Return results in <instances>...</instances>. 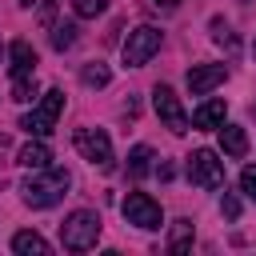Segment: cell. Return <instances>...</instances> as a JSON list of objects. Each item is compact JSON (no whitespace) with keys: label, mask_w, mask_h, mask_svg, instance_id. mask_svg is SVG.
Masks as SVG:
<instances>
[{"label":"cell","mask_w":256,"mask_h":256,"mask_svg":"<svg viewBox=\"0 0 256 256\" xmlns=\"http://www.w3.org/2000/svg\"><path fill=\"white\" fill-rule=\"evenodd\" d=\"M68 184H72V176L64 168H52L48 164V168H32V176L20 184V196L32 208H52V204H60L68 196Z\"/></svg>","instance_id":"cell-1"},{"label":"cell","mask_w":256,"mask_h":256,"mask_svg":"<svg viewBox=\"0 0 256 256\" xmlns=\"http://www.w3.org/2000/svg\"><path fill=\"white\" fill-rule=\"evenodd\" d=\"M100 216L92 212V208H76L64 224H60V244L68 248V252H88V248H96V240H100Z\"/></svg>","instance_id":"cell-2"},{"label":"cell","mask_w":256,"mask_h":256,"mask_svg":"<svg viewBox=\"0 0 256 256\" xmlns=\"http://www.w3.org/2000/svg\"><path fill=\"white\" fill-rule=\"evenodd\" d=\"M60 112H64V92H60V88H48V92L40 96V104H36L28 116H20V128H24L28 136H48V132L56 128Z\"/></svg>","instance_id":"cell-3"},{"label":"cell","mask_w":256,"mask_h":256,"mask_svg":"<svg viewBox=\"0 0 256 256\" xmlns=\"http://www.w3.org/2000/svg\"><path fill=\"white\" fill-rule=\"evenodd\" d=\"M160 40H164V32H160V28H152V24H140L136 32H128V40H124V48H120L124 64H128V68H140V64H148V60L160 52Z\"/></svg>","instance_id":"cell-4"},{"label":"cell","mask_w":256,"mask_h":256,"mask_svg":"<svg viewBox=\"0 0 256 256\" xmlns=\"http://www.w3.org/2000/svg\"><path fill=\"white\" fill-rule=\"evenodd\" d=\"M72 144H76V152H80L88 164H96V168H104V172L112 168V140H108L104 128H76Z\"/></svg>","instance_id":"cell-5"},{"label":"cell","mask_w":256,"mask_h":256,"mask_svg":"<svg viewBox=\"0 0 256 256\" xmlns=\"http://www.w3.org/2000/svg\"><path fill=\"white\" fill-rule=\"evenodd\" d=\"M188 180H192L196 188H208V192L224 188V164L216 160L212 148H196V152L188 156Z\"/></svg>","instance_id":"cell-6"},{"label":"cell","mask_w":256,"mask_h":256,"mask_svg":"<svg viewBox=\"0 0 256 256\" xmlns=\"http://www.w3.org/2000/svg\"><path fill=\"white\" fill-rule=\"evenodd\" d=\"M120 212H124V220H128V224H136V228H144V232H156V228L164 224L160 204H156L148 192H128V196H124V204H120Z\"/></svg>","instance_id":"cell-7"},{"label":"cell","mask_w":256,"mask_h":256,"mask_svg":"<svg viewBox=\"0 0 256 256\" xmlns=\"http://www.w3.org/2000/svg\"><path fill=\"white\" fill-rule=\"evenodd\" d=\"M152 108H156V116L168 124V132H188V116H184V108H180V96L168 88V84H156L152 88Z\"/></svg>","instance_id":"cell-8"},{"label":"cell","mask_w":256,"mask_h":256,"mask_svg":"<svg viewBox=\"0 0 256 256\" xmlns=\"http://www.w3.org/2000/svg\"><path fill=\"white\" fill-rule=\"evenodd\" d=\"M228 80V68L224 64H192L188 68V92L192 96H208L216 84Z\"/></svg>","instance_id":"cell-9"},{"label":"cell","mask_w":256,"mask_h":256,"mask_svg":"<svg viewBox=\"0 0 256 256\" xmlns=\"http://www.w3.org/2000/svg\"><path fill=\"white\" fill-rule=\"evenodd\" d=\"M8 72H12V76L36 72V48H32L28 40H12V44H8Z\"/></svg>","instance_id":"cell-10"},{"label":"cell","mask_w":256,"mask_h":256,"mask_svg":"<svg viewBox=\"0 0 256 256\" xmlns=\"http://www.w3.org/2000/svg\"><path fill=\"white\" fill-rule=\"evenodd\" d=\"M224 112H228V104H224V100H204V104L192 112V128H200V132L220 128V124H224Z\"/></svg>","instance_id":"cell-11"},{"label":"cell","mask_w":256,"mask_h":256,"mask_svg":"<svg viewBox=\"0 0 256 256\" xmlns=\"http://www.w3.org/2000/svg\"><path fill=\"white\" fill-rule=\"evenodd\" d=\"M220 148H224V156H232V160L248 156V132H244L240 124H220Z\"/></svg>","instance_id":"cell-12"},{"label":"cell","mask_w":256,"mask_h":256,"mask_svg":"<svg viewBox=\"0 0 256 256\" xmlns=\"http://www.w3.org/2000/svg\"><path fill=\"white\" fill-rule=\"evenodd\" d=\"M20 164L32 172V168H48L52 164V148L48 144H40V140H28L24 148H20Z\"/></svg>","instance_id":"cell-13"},{"label":"cell","mask_w":256,"mask_h":256,"mask_svg":"<svg viewBox=\"0 0 256 256\" xmlns=\"http://www.w3.org/2000/svg\"><path fill=\"white\" fill-rule=\"evenodd\" d=\"M12 252H20V256H48V240L40 232H16L12 236Z\"/></svg>","instance_id":"cell-14"},{"label":"cell","mask_w":256,"mask_h":256,"mask_svg":"<svg viewBox=\"0 0 256 256\" xmlns=\"http://www.w3.org/2000/svg\"><path fill=\"white\" fill-rule=\"evenodd\" d=\"M148 172H152V148H148V144H136V148L128 152V176L140 180V176H148Z\"/></svg>","instance_id":"cell-15"},{"label":"cell","mask_w":256,"mask_h":256,"mask_svg":"<svg viewBox=\"0 0 256 256\" xmlns=\"http://www.w3.org/2000/svg\"><path fill=\"white\" fill-rule=\"evenodd\" d=\"M188 248H192V220H176V224H172L168 252H188Z\"/></svg>","instance_id":"cell-16"},{"label":"cell","mask_w":256,"mask_h":256,"mask_svg":"<svg viewBox=\"0 0 256 256\" xmlns=\"http://www.w3.org/2000/svg\"><path fill=\"white\" fill-rule=\"evenodd\" d=\"M36 96V72H24V76H12V100L28 104Z\"/></svg>","instance_id":"cell-17"},{"label":"cell","mask_w":256,"mask_h":256,"mask_svg":"<svg viewBox=\"0 0 256 256\" xmlns=\"http://www.w3.org/2000/svg\"><path fill=\"white\" fill-rule=\"evenodd\" d=\"M80 80H84L88 88H104V84L112 80V72H108V64H84V72H80Z\"/></svg>","instance_id":"cell-18"},{"label":"cell","mask_w":256,"mask_h":256,"mask_svg":"<svg viewBox=\"0 0 256 256\" xmlns=\"http://www.w3.org/2000/svg\"><path fill=\"white\" fill-rule=\"evenodd\" d=\"M72 44H76V24H56V28H52V48L64 52V48H72Z\"/></svg>","instance_id":"cell-19"},{"label":"cell","mask_w":256,"mask_h":256,"mask_svg":"<svg viewBox=\"0 0 256 256\" xmlns=\"http://www.w3.org/2000/svg\"><path fill=\"white\" fill-rule=\"evenodd\" d=\"M212 40H216V44H224L228 52H236V36L224 28V20H212Z\"/></svg>","instance_id":"cell-20"},{"label":"cell","mask_w":256,"mask_h":256,"mask_svg":"<svg viewBox=\"0 0 256 256\" xmlns=\"http://www.w3.org/2000/svg\"><path fill=\"white\" fill-rule=\"evenodd\" d=\"M108 0H72V12L76 16H100Z\"/></svg>","instance_id":"cell-21"},{"label":"cell","mask_w":256,"mask_h":256,"mask_svg":"<svg viewBox=\"0 0 256 256\" xmlns=\"http://www.w3.org/2000/svg\"><path fill=\"white\" fill-rule=\"evenodd\" d=\"M240 192H244L248 200H256V164H248V168L240 172Z\"/></svg>","instance_id":"cell-22"},{"label":"cell","mask_w":256,"mask_h":256,"mask_svg":"<svg viewBox=\"0 0 256 256\" xmlns=\"http://www.w3.org/2000/svg\"><path fill=\"white\" fill-rule=\"evenodd\" d=\"M220 212H224L228 220H236V216H240V200H236V196H224V200H220Z\"/></svg>","instance_id":"cell-23"},{"label":"cell","mask_w":256,"mask_h":256,"mask_svg":"<svg viewBox=\"0 0 256 256\" xmlns=\"http://www.w3.org/2000/svg\"><path fill=\"white\" fill-rule=\"evenodd\" d=\"M152 4H156V8H176L180 0H152Z\"/></svg>","instance_id":"cell-24"},{"label":"cell","mask_w":256,"mask_h":256,"mask_svg":"<svg viewBox=\"0 0 256 256\" xmlns=\"http://www.w3.org/2000/svg\"><path fill=\"white\" fill-rule=\"evenodd\" d=\"M32 4H36V0H20V8H32Z\"/></svg>","instance_id":"cell-25"},{"label":"cell","mask_w":256,"mask_h":256,"mask_svg":"<svg viewBox=\"0 0 256 256\" xmlns=\"http://www.w3.org/2000/svg\"><path fill=\"white\" fill-rule=\"evenodd\" d=\"M0 60H4V48H0Z\"/></svg>","instance_id":"cell-26"}]
</instances>
